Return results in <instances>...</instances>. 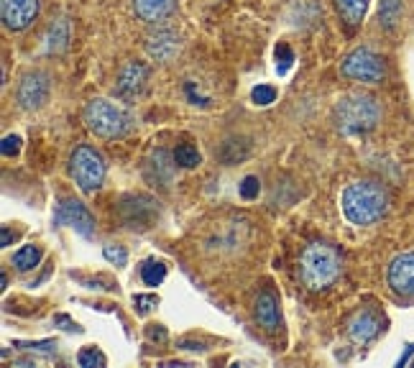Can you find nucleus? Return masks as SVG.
Returning a JSON list of instances; mask_svg holds the SVG:
<instances>
[{"label":"nucleus","mask_w":414,"mask_h":368,"mask_svg":"<svg viewBox=\"0 0 414 368\" xmlns=\"http://www.w3.org/2000/svg\"><path fill=\"white\" fill-rule=\"evenodd\" d=\"M343 215L353 225H374L381 220L389 210V192L383 190L378 182H353L343 190L340 197Z\"/></svg>","instance_id":"f257e3e1"},{"label":"nucleus","mask_w":414,"mask_h":368,"mask_svg":"<svg viewBox=\"0 0 414 368\" xmlns=\"http://www.w3.org/2000/svg\"><path fill=\"white\" fill-rule=\"evenodd\" d=\"M343 271V259L330 243H310L300 259V276L307 289L320 292L330 286Z\"/></svg>","instance_id":"f03ea898"},{"label":"nucleus","mask_w":414,"mask_h":368,"mask_svg":"<svg viewBox=\"0 0 414 368\" xmlns=\"http://www.w3.org/2000/svg\"><path fill=\"white\" fill-rule=\"evenodd\" d=\"M381 118V108L371 95H361V92H351L338 100L335 105V123L343 134H369L374 131Z\"/></svg>","instance_id":"7ed1b4c3"},{"label":"nucleus","mask_w":414,"mask_h":368,"mask_svg":"<svg viewBox=\"0 0 414 368\" xmlns=\"http://www.w3.org/2000/svg\"><path fill=\"white\" fill-rule=\"evenodd\" d=\"M85 123L95 136H102V139H121L131 131V115L128 110H123L121 105H115L110 100H89L85 105L82 113Z\"/></svg>","instance_id":"20e7f679"},{"label":"nucleus","mask_w":414,"mask_h":368,"mask_svg":"<svg viewBox=\"0 0 414 368\" xmlns=\"http://www.w3.org/2000/svg\"><path fill=\"white\" fill-rule=\"evenodd\" d=\"M70 169H72V177H75L77 187H80L85 195H92V192L100 190L102 179H105L102 156L92 146H77L75 153H72Z\"/></svg>","instance_id":"39448f33"},{"label":"nucleus","mask_w":414,"mask_h":368,"mask_svg":"<svg viewBox=\"0 0 414 368\" xmlns=\"http://www.w3.org/2000/svg\"><path fill=\"white\" fill-rule=\"evenodd\" d=\"M343 75L358 80V82H369L376 85L386 75V67H383V59L378 54H374L371 49H356L351 51L348 57L343 59Z\"/></svg>","instance_id":"423d86ee"},{"label":"nucleus","mask_w":414,"mask_h":368,"mask_svg":"<svg viewBox=\"0 0 414 368\" xmlns=\"http://www.w3.org/2000/svg\"><path fill=\"white\" fill-rule=\"evenodd\" d=\"M179 51H182V36L169 26H161L146 36V54L153 62L169 64L179 57Z\"/></svg>","instance_id":"0eeeda50"},{"label":"nucleus","mask_w":414,"mask_h":368,"mask_svg":"<svg viewBox=\"0 0 414 368\" xmlns=\"http://www.w3.org/2000/svg\"><path fill=\"white\" fill-rule=\"evenodd\" d=\"M49 90H51V80L46 72H26L21 77L18 85V102L21 108L26 110H38L49 100Z\"/></svg>","instance_id":"6e6552de"},{"label":"nucleus","mask_w":414,"mask_h":368,"mask_svg":"<svg viewBox=\"0 0 414 368\" xmlns=\"http://www.w3.org/2000/svg\"><path fill=\"white\" fill-rule=\"evenodd\" d=\"M54 222L57 225H70L82 238H92V233H95V217H92V212L82 202H77V200H64L57 207Z\"/></svg>","instance_id":"1a4fd4ad"},{"label":"nucleus","mask_w":414,"mask_h":368,"mask_svg":"<svg viewBox=\"0 0 414 368\" xmlns=\"http://www.w3.org/2000/svg\"><path fill=\"white\" fill-rule=\"evenodd\" d=\"M38 0H0V18L11 31H23L36 21Z\"/></svg>","instance_id":"9d476101"},{"label":"nucleus","mask_w":414,"mask_h":368,"mask_svg":"<svg viewBox=\"0 0 414 368\" xmlns=\"http://www.w3.org/2000/svg\"><path fill=\"white\" fill-rule=\"evenodd\" d=\"M389 286L402 297H414V251L399 254L389 264Z\"/></svg>","instance_id":"9b49d317"},{"label":"nucleus","mask_w":414,"mask_h":368,"mask_svg":"<svg viewBox=\"0 0 414 368\" xmlns=\"http://www.w3.org/2000/svg\"><path fill=\"white\" fill-rule=\"evenodd\" d=\"M381 330V320L378 315H374L371 310H364L353 315V320L348 323V335H351L353 343H369L371 337H376V332Z\"/></svg>","instance_id":"f8f14e48"},{"label":"nucleus","mask_w":414,"mask_h":368,"mask_svg":"<svg viewBox=\"0 0 414 368\" xmlns=\"http://www.w3.org/2000/svg\"><path fill=\"white\" fill-rule=\"evenodd\" d=\"M134 11L146 23H159L177 11V0H134Z\"/></svg>","instance_id":"ddd939ff"},{"label":"nucleus","mask_w":414,"mask_h":368,"mask_svg":"<svg viewBox=\"0 0 414 368\" xmlns=\"http://www.w3.org/2000/svg\"><path fill=\"white\" fill-rule=\"evenodd\" d=\"M256 320L261 325L263 330L274 332L281 323V315H279V302L271 292H263L261 297L256 299Z\"/></svg>","instance_id":"4468645a"},{"label":"nucleus","mask_w":414,"mask_h":368,"mask_svg":"<svg viewBox=\"0 0 414 368\" xmlns=\"http://www.w3.org/2000/svg\"><path fill=\"white\" fill-rule=\"evenodd\" d=\"M146 77H148V70L143 67V64L128 62L121 70V75H118V90H121L123 95H136V92L143 87Z\"/></svg>","instance_id":"2eb2a0df"},{"label":"nucleus","mask_w":414,"mask_h":368,"mask_svg":"<svg viewBox=\"0 0 414 368\" xmlns=\"http://www.w3.org/2000/svg\"><path fill=\"white\" fill-rule=\"evenodd\" d=\"M338 3V11L343 16V21L348 26H358L364 21L366 8H369V0H335Z\"/></svg>","instance_id":"dca6fc26"},{"label":"nucleus","mask_w":414,"mask_h":368,"mask_svg":"<svg viewBox=\"0 0 414 368\" xmlns=\"http://www.w3.org/2000/svg\"><path fill=\"white\" fill-rule=\"evenodd\" d=\"M67 41H70V23H67V18H57L49 28V51L59 54L67 49Z\"/></svg>","instance_id":"f3484780"},{"label":"nucleus","mask_w":414,"mask_h":368,"mask_svg":"<svg viewBox=\"0 0 414 368\" xmlns=\"http://www.w3.org/2000/svg\"><path fill=\"white\" fill-rule=\"evenodd\" d=\"M38 261H41V248L38 246H23L13 254V266L18 271H31V269L38 266Z\"/></svg>","instance_id":"a211bd4d"},{"label":"nucleus","mask_w":414,"mask_h":368,"mask_svg":"<svg viewBox=\"0 0 414 368\" xmlns=\"http://www.w3.org/2000/svg\"><path fill=\"white\" fill-rule=\"evenodd\" d=\"M166 276V266L159 264V261H146L143 266H141V279L146 286H159Z\"/></svg>","instance_id":"6ab92c4d"},{"label":"nucleus","mask_w":414,"mask_h":368,"mask_svg":"<svg viewBox=\"0 0 414 368\" xmlns=\"http://www.w3.org/2000/svg\"><path fill=\"white\" fill-rule=\"evenodd\" d=\"M174 164H179L182 169H195L200 164V151L192 144H182L174 151Z\"/></svg>","instance_id":"aec40b11"},{"label":"nucleus","mask_w":414,"mask_h":368,"mask_svg":"<svg viewBox=\"0 0 414 368\" xmlns=\"http://www.w3.org/2000/svg\"><path fill=\"white\" fill-rule=\"evenodd\" d=\"M399 16H402V0H381V23L386 28H391Z\"/></svg>","instance_id":"412c9836"},{"label":"nucleus","mask_w":414,"mask_h":368,"mask_svg":"<svg viewBox=\"0 0 414 368\" xmlns=\"http://www.w3.org/2000/svg\"><path fill=\"white\" fill-rule=\"evenodd\" d=\"M292 62H294V51L289 49L287 44L276 46V72H279V75H287Z\"/></svg>","instance_id":"4be33fe9"},{"label":"nucleus","mask_w":414,"mask_h":368,"mask_svg":"<svg viewBox=\"0 0 414 368\" xmlns=\"http://www.w3.org/2000/svg\"><path fill=\"white\" fill-rule=\"evenodd\" d=\"M77 363L82 368H95V366H105V358H102L95 348H82L80 350V356H77Z\"/></svg>","instance_id":"5701e85b"},{"label":"nucleus","mask_w":414,"mask_h":368,"mask_svg":"<svg viewBox=\"0 0 414 368\" xmlns=\"http://www.w3.org/2000/svg\"><path fill=\"white\" fill-rule=\"evenodd\" d=\"M251 97H254L256 105H271L276 100V90L271 85H258V87H254Z\"/></svg>","instance_id":"b1692460"},{"label":"nucleus","mask_w":414,"mask_h":368,"mask_svg":"<svg viewBox=\"0 0 414 368\" xmlns=\"http://www.w3.org/2000/svg\"><path fill=\"white\" fill-rule=\"evenodd\" d=\"M258 192H261V184H258V179L256 177H246L241 182V197L243 200H256Z\"/></svg>","instance_id":"393cba45"},{"label":"nucleus","mask_w":414,"mask_h":368,"mask_svg":"<svg viewBox=\"0 0 414 368\" xmlns=\"http://www.w3.org/2000/svg\"><path fill=\"white\" fill-rule=\"evenodd\" d=\"M102 254H105V259H108L110 264H115V266H123V264L128 261V254L123 251L121 246H105Z\"/></svg>","instance_id":"a878e982"},{"label":"nucleus","mask_w":414,"mask_h":368,"mask_svg":"<svg viewBox=\"0 0 414 368\" xmlns=\"http://www.w3.org/2000/svg\"><path fill=\"white\" fill-rule=\"evenodd\" d=\"M21 148V139L18 136H6L3 139V146H0V151H3V156H16Z\"/></svg>","instance_id":"bb28decb"},{"label":"nucleus","mask_w":414,"mask_h":368,"mask_svg":"<svg viewBox=\"0 0 414 368\" xmlns=\"http://www.w3.org/2000/svg\"><path fill=\"white\" fill-rule=\"evenodd\" d=\"M136 305H138L141 312H148V310H151L148 305H156V297H141V294H138V297H136Z\"/></svg>","instance_id":"cd10ccee"},{"label":"nucleus","mask_w":414,"mask_h":368,"mask_svg":"<svg viewBox=\"0 0 414 368\" xmlns=\"http://www.w3.org/2000/svg\"><path fill=\"white\" fill-rule=\"evenodd\" d=\"M13 238H16V233H11V228H3V238H0V246H3V248L11 246Z\"/></svg>","instance_id":"c85d7f7f"},{"label":"nucleus","mask_w":414,"mask_h":368,"mask_svg":"<svg viewBox=\"0 0 414 368\" xmlns=\"http://www.w3.org/2000/svg\"><path fill=\"white\" fill-rule=\"evenodd\" d=\"M412 366H414V361H412Z\"/></svg>","instance_id":"c756f323"}]
</instances>
